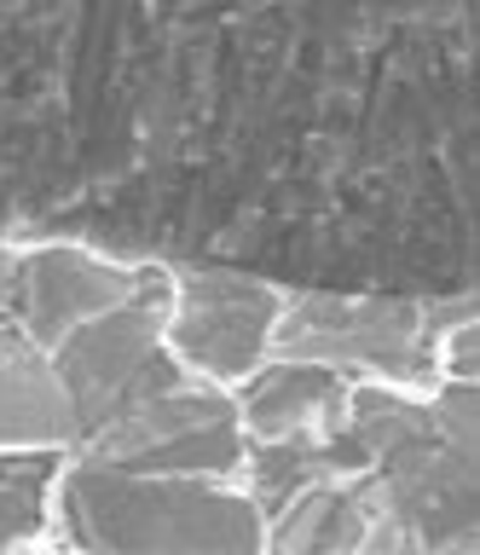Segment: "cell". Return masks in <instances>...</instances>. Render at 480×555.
Segmentation results:
<instances>
[{
    "mask_svg": "<svg viewBox=\"0 0 480 555\" xmlns=\"http://www.w3.org/2000/svg\"><path fill=\"white\" fill-rule=\"evenodd\" d=\"M59 520L76 550L105 555H255L267 515L215 475H140L70 457L59 468Z\"/></svg>",
    "mask_w": 480,
    "mask_h": 555,
    "instance_id": "cell-1",
    "label": "cell"
},
{
    "mask_svg": "<svg viewBox=\"0 0 480 555\" xmlns=\"http://www.w3.org/2000/svg\"><path fill=\"white\" fill-rule=\"evenodd\" d=\"M168 307H174V284L163 272H151L128 301L81 319L53 347V371L76 405V440H88L116 411L140 405V399L192 376L174 359V347H168Z\"/></svg>",
    "mask_w": 480,
    "mask_h": 555,
    "instance_id": "cell-2",
    "label": "cell"
},
{
    "mask_svg": "<svg viewBox=\"0 0 480 555\" xmlns=\"http://www.w3.org/2000/svg\"><path fill=\"white\" fill-rule=\"evenodd\" d=\"M440 330L428 324V307L417 301H348V295H301L278 312L272 330V359H307L330 364L348 382H393L417 393L434 382L440 364Z\"/></svg>",
    "mask_w": 480,
    "mask_h": 555,
    "instance_id": "cell-3",
    "label": "cell"
},
{
    "mask_svg": "<svg viewBox=\"0 0 480 555\" xmlns=\"http://www.w3.org/2000/svg\"><path fill=\"white\" fill-rule=\"evenodd\" d=\"M76 457L140 468V475H215L237 480L249 463V440L237 423V399L203 376H185L174 388L140 399L99 423L88 440H76Z\"/></svg>",
    "mask_w": 480,
    "mask_h": 555,
    "instance_id": "cell-4",
    "label": "cell"
},
{
    "mask_svg": "<svg viewBox=\"0 0 480 555\" xmlns=\"http://www.w3.org/2000/svg\"><path fill=\"white\" fill-rule=\"evenodd\" d=\"M278 289L255 284V278L226 272H192L174 284L168 307V347L192 376L215 388H237L249 371L272 359V330H278Z\"/></svg>",
    "mask_w": 480,
    "mask_h": 555,
    "instance_id": "cell-5",
    "label": "cell"
},
{
    "mask_svg": "<svg viewBox=\"0 0 480 555\" xmlns=\"http://www.w3.org/2000/svg\"><path fill=\"white\" fill-rule=\"evenodd\" d=\"M151 272H122L111 260L76 255V249H41L12 267V278H0V319H12L29 330L47 353L70 336L81 319L105 312L116 301H128Z\"/></svg>",
    "mask_w": 480,
    "mask_h": 555,
    "instance_id": "cell-6",
    "label": "cell"
},
{
    "mask_svg": "<svg viewBox=\"0 0 480 555\" xmlns=\"http://www.w3.org/2000/svg\"><path fill=\"white\" fill-rule=\"evenodd\" d=\"M76 405L53 371V353L0 319V451H70Z\"/></svg>",
    "mask_w": 480,
    "mask_h": 555,
    "instance_id": "cell-7",
    "label": "cell"
},
{
    "mask_svg": "<svg viewBox=\"0 0 480 555\" xmlns=\"http://www.w3.org/2000/svg\"><path fill=\"white\" fill-rule=\"evenodd\" d=\"M341 399H348V376H336L330 364L278 359L237 382V423L255 440H284L319 428L324 416H341Z\"/></svg>",
    "mask_w": 480,
    "mask_h": 555,
    "instance_id": "cell-8",
    "label": "cell"
},
{
    "mask_svg": "<svg viewBox=\"0 0 480 555\" xmlns=\"http://www.w3.org/2000/svg\"><path fill=\"white\" fill-rule=\"evenodd\" d=\"M284 515V509H278ZM371 515L359 498V480H313L289 498V515L267 532V550H365Z\"/></svg>",
    "mask_w": 480,
    "mask_h": 555,
    "instance_id": "cell-9",
    "label": "cell"
},
{
    "mask_svg": "<svg viewBox=\"0 0 480 555\" xmlns=\"http://www.w3.org/2000/svg\"><path fill=\"white\" fill-rule=\"evenodd\" d=\"M64 463V451H0V550L41 538Z\"/></svg>",
    "mask_w": 480,
    "mask_h": 555,
    "instance_id": "cell-10",
    "label": "cell"
}]
</instances>
